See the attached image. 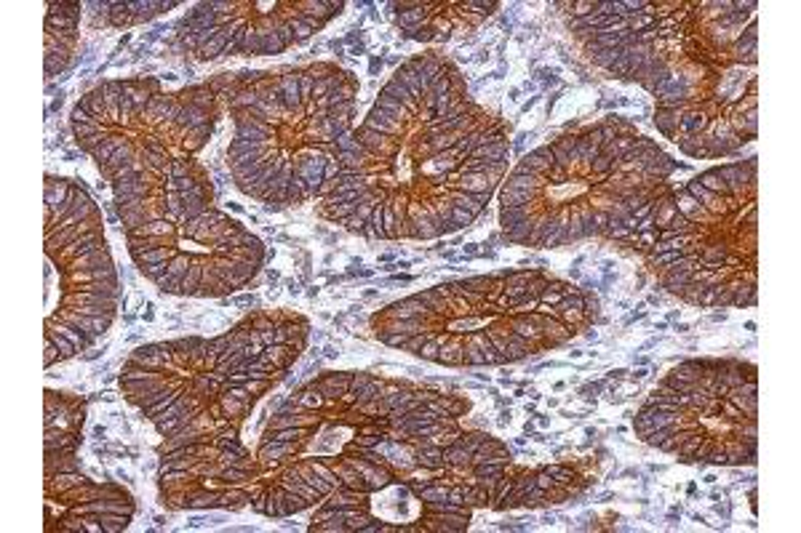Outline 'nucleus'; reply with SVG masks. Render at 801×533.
Instances as JSON below:
<instances>
[{
	"mask_svg": "<svg viewBox=\"0 0 801 533\" xmlns=\"http://www.w3.org/2000/svg\"><path fill=\"white\" fill-rule=\"evenodd\" d=\"M350 379H353V371H337V374H321L318 376V390L321 395L326 397V403H342L347 390H350Z\"/></svg>",
	"mask_w": 801,
	"mask_h": 533,
	"instance_id": "2",
	"label": "nucleus"
},
{
	"mask_svg": "<svg viewBox=\"0 0 801 533\" xmlns=\"http://www.w3.org/2000/svg\"><path fill=\"white\" fill-rule=\"evenodd\" d=\"M545 475L553 477V483L556 485H572L574 480H577V475H574L572 467H566V464H553V467H543Z\"/></svg>",
	"mask_w": 801,
	"mask_h": 533,
	"instance_id": "17",
	"label": "nucleus"
},
{
	"mask_svg": "<svg viewBox=\"0 0 801 533\" xmlns=\"http://www.w3.org/2000/svg\"><path fill=\"white\" fill-rule=\"evenodd\" d=\"M756 43H758V27H756V19H751L748 29L732 43V51H734V57L740 59V62L745 59V62L753 64V62H756Z\"/></svg>",
	"mask_w": 801,
	"mask_h": 533,
	"instance_id": "6",
	"label": "nucleus"
},
{
	"mask_svg": "<svg viewBox=\"0 0 801 533\" xmlns=\"http://www.w3.org/2000/svg\"><path fill=\"white\" fill-rule=\"evenodd\" d=\"M689 283H692V275L684 272V269H676V266H668V269H665V275H662V285H665L671 294L681 296V291L687 288Z\"/></svg>",
	"mask_w": 801,
	"mask_h": 533,
	"instance_id": "16",
	"label": "nucleus"
},
{
	"mask_svg": "<svg viewBox=\"0 0 801 533\" xmlns=\"http://www.w3.org/2000/svg\"><path fill=\"white\" fill-rule=\"evenodd\" d=\"M46 339L48 341H54V347L59 350V357L64 360V357H70V355H75V344H72L67 336H62V334H57V331H51V328H46Z\"/></svg>",
	"mask_w": 801,
	"mask_h": 533,
	"instance_id": "19",
	"label": "nucleus"
},
{
	"mask_svg": "<svg viewBox=\"0 0 801 533\" xmlns=\"http://www.w3.org/2000/svg\"><path fill=\"white\" fill-rule=\"evenodd\" d=\"M126 141H129V136H126V134H120V131H113L107 139H102L99 144L91 150V157H94L99 166H104V163H107V160H110V157H113V155L118 152V150H120Z\"/></svg>",
	"mask_w": 801,
	"mask_h": 533,
	"instance_id": "7",
	"label": "nucleus"
},
{
	"mask_svg": "<svg viewBox=\"0 0 801 533\" xmlns=\"http://www.w3.org/2000/svg\"><path fill=\"white\" fill-rule=\"evenodd\" d=\"M409 318H433V312L422 304V299L417 294L390 304L385 309V315H382V320H409Z\"/></svg>",
	"mask_w": 801,
	"mask_h": 533,
	"instance_id": "3",
	"label": "nucleus"
},
{
	"mask_svg": "<svg viewBox=\"0 0 801 533\" xmlns=\"http://www.w3.org/2000/svg\"><path fill=\"white\" fill-rule=\"evenodd\" d=\"M382 67V59H372V72H377Z\"/></svg>",
	"mask_w": 801,
	"mask_h": 533,
	"instance_id": "26",
	"label": "nucleus"
},
{
	"mask_svg": "<svg viewBox=\"0 0 801 533\" xmlns=\"http://www.w3.org/2000/svg\"><path fill=\"white\" fill-rule=\"evenodd\" d=\"M81 19V3H48L46 22V72L54 78L67 67Z\"/></svg>",
	"mask_w": 801,
	"mask_h": 533,
	"instance_id": "1",
	"label": "nucleus"
},
{
	"mask_svg": "<svg viewBox=\"0 0 801 533\" xmlns=\"http://www.w3.org/2000/svg\"><path fill=\"white\" fill-rule=\"evenodd\" d=\"M363 128H372L382 136H393V139H400L403 131H406V123H400L396 118H390L387 113H382L379 107H372V113L366 115V120L361 123Z\"/></svg>",
	"mask_w": 801,
	"mask_h": 533,
	"instance_id": "4",
	"label": "nucleus"
},
{
	"mask_svg": "<svg viewBox=\"0 0 801 533\" xmlns=\"http://www.w3.org/2000/svg\"><path fill=\"white\" fill-rule=\"evenodd\" d=\"M711 118L700 110H687L681 115V123H678V136H700L702 131L708 128Z\"/></svg>",
	"mask_w": 801,
	"mask_h": 533,
	"instance_id": "9",
	"label": "nucleus"
},
{
	"mask_svg": "<svg viewBox=\"0 0 801 533\" xmlns=\"http://www.w3.org/2000/svg\"><path fill=\"white\" fill-rule=\"evenodd\" d=\"M697 179H700L702 187H708L711 192H716V195H718V197H724V200H727L730 206H732V203H737V200L732 197V192H730V187H727V182H724V179H721V176H718V173H716L713 169L705 171V173H700Z\"/></svg>",
	"mask_w": 801,
	"mask_h": 533,
	"instance_id": "14",
	"label": "nucleus"
},
{
	"mask_svg": "<svg viewBox=\"0 0 801 533\" xmlns=\"http://www.w3.org/2000/svg\"><path fill=\"white\" fill-rule=\"evenodd\" d=\"M415 446V459H417V469H425V472H438L444 469V448L441 446H433V443H412Z\"/></svg>",
	"mask_w": 801,
	"mask_h": 533,
	"instance_id": "5",
	"label": "nucleus"
},
{
	"mask_svg": "<svg viewBox=\"0 0 801 533\" xmlns=\"http://www.w3.org/2000/svg\"><path fill=\"white\" fill-rule=\"evenodd\" d=\"M211 128H214V120L211 123H203V126L193 128V131H185V134H179V147H182V152H198L200 147L206 144V139L211 136Z\"/></svg>",
	"mask_w": 801,
	"mask_h": 533,
	"instance_id": "8",
	"label": "nucleus"
},
{
	"mask_svg": "<svg viewBox=\"0 0 801 533\" xmlns=\"http://www.w3.org/2000/svg\"><path fill=\"white\" fill-rule=\"evenodd\" d=\"M473 222H475V216H473L471 211L452 206V225H454V232H457V229H465V227H471Z\"/></svg>",
	"mask_w": 801,
	"mask_h": 533,
	"instance_id": "20",
	"label": "nucleus"
},
{
	"mask_svg": "<svg viewBox=\"0 0 801 533\" xmlns=\"http://www.w3.org/2000/svg\"><path fill=\"white\" fill-rule=\"evenodd\" d=\"M646 374H649V371H646V368H639V371H636V374H633V376H636V379H646Z\"/></svg>",
	"mask_w": 801,
	"mask_h": 533,
	"instance_id": "25",
	"label": "nucleus"
},
{
	"mask_svg": "<svg viewBox=\"0 0 801 533\" xmlns=\"http://www.w3.org/2000/svg\"><path fill=\"white\" fill-rule=\"evenodd\" d=\"M508 150H510V147H508V139L502 136V139H497V141H489V144L475 147L471 157L487 160V163H502V160H508Z\"/></svg>",
	"mask_w": 801,
	"mask_h": 533,
	"instance_id": "10",
	"label": "nucleus"
},
{
	"mask_svg": "<svg viewBox=\"0 0 801 533\" xmlns=\"http://www.w3.org/2000/svg\"><path fill=\"white\" fill-rule=\"evenodd\" d=\"M684 113H687V110H662V107H657L655 123H657V128L665 136L676 139V136H678V123H681V115Z\"/></svg>",
	"mask_w": 801,
	"mask_h": 533,
	"instance_id": "11",
	"label": "nucleus"
},
{
	"mask_svg": "<svg viewBox=\"0 0 801 533\" xmlns=\"http://www.w3.org/2000/svg\"><path fill=\"white\" fill-rule=\"evenodd\" d=\"M262 27V57H275V54H284L286 51V43L281 41V35L275 32L267 24H259Z\"/></svg>",
	"mask_w": 801,
	"mask_h": 533,
	"instance_id": "15",
	"label": "nucleus"
},
{
	"mask_svg": "<svg viewBox=\"0 0 801 533\" xmlns=\"http://www.w3.org/2000/svg\"><path fill=\"white\" fill-rule=\"evenodd\" d=\"M340 225H342L347 232H353V235H366V238H369V227H366V222H363L358 213L347 216V219H344V222H340Z\"/></svg>",
	"mask_w": 801,
	"mask_h": 533,
	"instance_id": "21",
	"label": "nucleus"
},
{
	"mask_svg": "<svg viewBox=\"0 0 801 533\" xmlns=\"http://www.w3.org/2000/svg\"><path fill=\"white\" fill-rule=\"evenodd\" d=\"M617 59H620V48H609V51H601L599 57H593V62H596L599 67H604V70H609Z\"/></svg>",
	"mask_w": 801,
	"mask_h": 533,
	"instance_id": "23",
	"label": "nucleus"
},
{
	"mask_svg": "<svg viewBox=\"0 0 801 533\" xmlns=\"http://www.w3.org/2000/svg\"><path fill=\"white\" fill-rule=\"evenodd\" d=\"M326 357H337V355H340V350H337V347H326Z\"/></svg>",
	"mask_w": 801,
	"mask_h": 533,
	"instance_id": "24",
	"label": "nucleus"
},
{
	"mask_svg": "<svg viewBox=\"0 0 801 533\" xmlns=\"http://www.w3.org/2000/svg\"><path fill=\"white\" fill-rule=\"evenodd\" d=\"M673 141L678 144V150H684L692 157H708V150H705L700 136H676Z\"/></svg>",
	"mask_w": 801,
	"mask_h": 533,
	"instance_id": "18",
	"label": "nucleus"
},
{
	"mask_svg": "<svg viewBox=\"0 0 801 533\" xmlns=\"http://www.w3.org/2000/svg\"><path fill=\"white\" fill-rule=\"evenodd\" d=\"M537 208H540V203H534V206H508V208H500L502 229H505V232H508V229H513L518 222H524V219L531 216Z\"/></svg>",
	"mask_w": 801,
	"mask_h": 533,
	"instance_id": "12",
	"label": "nucleus"
},
{
	"mask_svg": "<svg viewBox=\"0 0 801 533\" xmlns=\"http://www.w3.org/2000/svg\"><path fill=\"white\" fill-rule=\"evenodd\" d=\"M473 462V450L471 448H462V446H457V443H449L444 448V464L446 467H454V469H459V472H465L468 467H471Z\"/></svg>",
	"mask_w": 801,
	"mask_h": 533,
	"instance_id": "13",
	"label": "nucleus"
},
{
	"mask_svg": "<svg viewBox=\"0 0 801 533\" xmlns=\"http://www.w3.org/2000/svg\"><path fill=\"white\" fill-rule=\"evenodd\" d=\"M246 390L254 395V397H259V395H265V392H270L272 390V379H254V376H249Z\"/></svg>",
	"mask_w": 801,
	"mask_h": 533,
	"instance_id": "22",
	"label": "nucleus"
}]
</instances>
